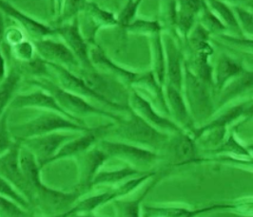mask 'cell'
<instances>
[{"mask_svg":"<svg viewBox=\"0 0 253 217\" xmlns=\"http://www.w3.org/2000/svg\"><path fill=\"white\" fill-rule=\"evenodd\" d=\"M27 83L51 94L64 111L75 120L81 122V120L78 118L79 116L96 115L108 117L116 123L121 121L120 117L90 105L82 97L61 89L58 85H56L51 80L47 79L46 77L33 78Z\"/></svg>","mask_w":253,"mask_h":217,"instance_id":"cell-1","label":"cell"},{"mask_svg":"<svg viewBox=\"0 0 253 217\" xmlns=\"http://www.w3.org/2000/svg\"><path fill=\"white\" fill-rule=\"evenodd\" d=\"M88 129L82 124L53 111H44L27 122L10 126L13 140L16 141L57 131H87Z\"/></svg>","mask_w":253,"mask_h":217,"instance_id":"cell-2","label":"cell"},{"mask_svg":"<svg viewBox=\"0 0 253 217\" xmlns=\"http://www.w3.org/2000/svg\"><path fill=\"white\" fill-rule=\"evenodd\" d=\"M118 123L119 126L115 129V135L126 141L154 149L162 148L168 141L166 133L153 127L132 111L127 120H121Z\"/></svg>","mask_w":253,"mask_h":217,"instance_id":"cell-3","label":"cell"},{"mask_svg":"<svg viewBox=\"0 0 253 217\" xmlns=\"http://www.w3.org/2000/svg\"><path fill=\"white\" fill-rule=\"evenodd\" d=\"M185 86L189 110L193 122H203L212 113V101L209 90L210 84L196 76L185 64L183 87Z\"/></svg>","mask_w":253,"mask_h":217,"instance_id":"cell-4","label":"cell"},{"mask_svg":"<svg viewBox=\"0 0 253 217\" xmlns=\"http://www.w3.org/2000/svg\"><path fill=\"white\" fill-rule=\"evenodd\" d=\"M81 77L89 89L104 98L112 107L119 110L129 109V107L121 104L122 101L126 100L127 102L128 94L118 80L111 75L102 74L95 69L85 70Z\"/></svg>","mask_w":253,"mask_h":217,"instance_id":"cell-5","label":"cell"},{"mask_svg":"<svg viewBox=\"0 0 253 217\" xmlns=\"http://www.w3.org/2000/svg\"><path fill=\"white\" fill-rule=\"evenodd\" d=\"M75 137V134L67 133V131H57L29 138L20 141V143L36 156L39 166L42 169L49 164L50 159L65 142Z\"/></svg>","mask_w":253,"mask_h":217,"instance_id":"cell-6","label":"cell"},{"mask_svg":"<svg viewBox=\"0 0 253 217\" xmlns=\"http://www.w3.org/2000/svg\"><path fill=\"white\" fill-rule=\"evenodd\" d=\"M20 141H15L7 152L0 155V176L21 192L32 206L31 191L20 166Z\"/></svg>","mask_w":253,"mask_h":217,"instance_id":"cell-7","label":"cell"},{"mask_svg":"<svg viewBox=\"0 0 253 217\" xmlns=\"http://www.w3.org/2000/svg\"><path fill=\"white\" fill-rule=\"evenodd\" d=\"M54 30L55 33L63 38L66 46L74 53L79 64L83 66L85 70L95 69L90 62L87 41L80 31L77 16L74 18L72 23H64L54 28Z\"/></svg>","mask_w":253,"mask_h":217,"instance_id":"cell-8","label":"cell"},{"mask_svg":"<svg viewBox=\"0 0 253 217\" xmlns=\"http://www.w3.org/2000/svg\"><path fill=\"white\" fill-rule=\"evenodd\" d=\"M98 148L101 149L108 157L122 158L135 166H149L155 162L158 157L156 154L148 149L124 142L103 141Z\"/></svg>","mask_w":253,"mask_h":217,"instance_id":"cell-9","label":"cell"},{"mask_svg":"<svg viewBox=\"0 0 253 217\" xmlns=\"http://www.w3.org/2000/svg\"><path fill=\"white\" fill-rule=\"evenodd\" d=\"M46 64L49 69V76H54L56 80L55 84L58 85L61 89L72 92L82 98L93 99L111 106V104L104 98L89 89L82 77L76 76L69 68L63 65L50 62H46Z\"/></svg>","mask_w":253,"mask_h":217,"instance_id":"cell-10","label":"cell"},{"mask_svg":"<svg viewBox=\"0 0 253 217\" xmlns=\"http://www.w3.org/2000/svg\"><path fill=\"white\" fill-rule=\"evenodd\" d=\"M33 44L38 57L46 62L60 64L67 68H74L80 65L74 53L65 43L56 42L47 37L33 40Z\"/></svg>","mask_w":253,"mask_h":217,"instance_id":"cell-11","label":"cell"},{"mask_svg":"<svg viewBox=\"0 0 253 217\" xmlns=\"http://www.w3.org/2000/svg\"><path fill=\"white\" fill-rule=\"evenodd\" d=\"M0 12L13 19L26 34L31 36L34 40L47 38L56 34L54 28L45 25L34 19L30 15L15 8L6 0H0Z\"/></svg>","mask_w":253,"mask_h":217,"instance_id":"cell-12","label":"cell"},{"mask_svg":"<svg viewBox=\"0 0 253 217\" xmlns=\"http://www.w3.org/2000/svg\"><path fill=\"white\" fill-rule=\"evenodd\" d=\"M127 102L129 103V109L132 112L141 117L153 127L157 128L160 131H170L175 133L182 131L181 127L175 123L159 115L154 107H152L151 102L143 98L137 91L133 90L128 94Z\"/></svg>","mask_w":253,"mask_h":217,"instance_id":"cell-13","label":"cell"},{"mask_svg":"<svg viewBox=\"0 0 253 217\" xmlns=\"http://www.w3.org/2000/svg\"><path fill=\"white\" fill-rule=\"evenodd\" d=\"M114 124H107L97 128L88 129L86 134L81 137H75L74 139L65 142L60 149L51 157L49 164L54 161L70 157L73 155H79L89 150V148L98 141L103 136H105Z\"/></svg>","mask_w":253,"mask_h":217,"instance_id":"cell-14","label":"cell"},{"mask_svg":"<svg viewBox=\"0 0 253 217\" xmlns=\"http://www.w3.org/2000/svg\"><path fill=\"white\" fill-rule=\"evenodd\" d=\"M9 107L13 109H25V108H38L43 111H53L57 112L61 115L65 116L76 123L82 124V122L73 119L71 116L68 115L63 109L59 106V104L54 100V98L46 92L45 90H40L32 93L19 94L13 97Z\"/></svg>","mask_w":253,"mask_h":217,"instance_id":"cell-15","label":"cell"},{"mask_svg":"<svg viewBox=\"0 0 253 217\" xmlns=\"http://www.w3.org/2000/svg\"><path fill=\"white\" fill-rule=\"evenodd\" d=\"M164 45L166 49V78L169 80V85L182 91L184 68L182 53L175 43L169 35H165Z\"/></svg>","mask_w":253,"mask_h":217,"instance_id":"cell-16","label":"cell"},{"mask_svg":"<svg viewBox=\"0 0 253 217\" xmlns=\"http://www.w3.org/2000/svg\"><path fill=\"white\" fill-rule=\"evenodd\" d=\"M109 157L98 147L92 150H87L80 154L79 156V170H80V183L79 189L86 190L90 188V182L96 175L99 167Z\"/></svg>","mask_w":253,"mask_h":217,"instance_id":"cell-17","label":"cell"},{"mask_svg":"<svg viewBox=\"0 0 253 217\" xmlns=\"http://www.w3.org/2000/svg\"><path fill=\"white\" fill-rule=\"evenodd\" d=\"M85 11V24L87 28V33L84 36L85 40L93 41L96 31L99 28L104 26H113L118 24V20L114 17V14L108 13L97 7L95 4L88 3L86 4Z\"/></svg>","mask_w":253,"mask_h":217,"instance_id":"cell-18","label":"cell"},{"mask_svg":"<svg viewBox=\"0 0 253 217\" xmlns=\"http://www.w3.org/2000/svg\"><path fill=\"white\" fill-rule=\"evenodd\" d=\"M166 94V102L169 109H170V112H172V114L175 116L177 122H179V124L183 127L187 128L188 130L192 132L194 130L193 120L191 118L188 106L186 105L185 100L181 95V91L168 85Z\"/></svg>","mask_w":253,"mask_h":217,"instance_id":"cell-19","label":"cell"},{"mask_svg":"<svg viewBox=\"0 0 253 217\" xmlns=\"http://www.w3.org/2000/svg\"><path fill=\"white\" fill-rule=\"evenodd\" d=\"M124 195H126V191L124 187L121 185L115 190H113L112 192H104L80 201L76 206L64 213L61 217H72L81 213H91L93 210L97 209L102 205L106 204L114 199H116L117 197H121Z\"/></svg>","mask_w":253,"mask_h":217,"instance_id":"cell-20","label":"cell"},{"mask_svg":"<svg viewBox=\"0 0 253 217\" xmlns=\"http://www.w3.org/2000/svg\"><path fill=\"white\" fill-rule=\"evenodd\" d=\"M250 108H253V106H252V104L250 106H248V102H243L236 106L229 108L228 110H226L222 115L219 116L218 118H216L215 120H213L211 124L203 126L200 129H194L192 131V134L194 136L193 139L196 141L198 138H200L201 135L206 132H210V131H213V130H223V129L225 130L228 124L232 123L233 121H235L236 119H238Z\"/></svg>","mask_w":253,"mask_h":217,"instance_id":"cell-21","label":"cell"},{"mask_svg":"<svg viewBox=\"0 0 253 217\" xmlns=\"http://www.w3.org/2000/svg\"><path fill=\"white\" fill-rule=\"evenodd\" d=\"M89 59H90L91 64H93V66L97 65V66L103 68L104 70H106L107 72H109L108 75L112 74L126 83L131 84L132 81L134 80V78L137 76L136 73H133V72H130L124 68H121L117 64L113 63L106 56V54L103 52L101 49L98 47H96L89 51Z\"/></svg>","mask_w":253,"mask_h":217,"instance_id":"cell-22","label":"cell"},{"mask_svg":"<svg viewBox=\"0 0 253 217\" xmlns=\"http://www.w3.org/2000/svg\"><path fill=\"white\" fill-rule=\"evenodd\" d=\"M22 73L16 66H13L0 83V117L7 111V108L15 96V92L19 88Z\"/></svg>","mask_w":253,"mask_h":217,"instance_id":"cell-23","label":"cell"},{"mask_svg":"<svg viewBox=\"0 0 253 217\" xmlns=\"http://www.w3.org/2000/svg\"><path fill=\"white\" fill-rule=\"evenodd\" d=\"M234 206L232 205H213L208 208H204L201 210L190 211L185 208L177 207H144V211L146 212L147 217H190L197 216L199 214L211 212L213 210L219 209H232Z\"/></svg>","mask_w":253,"mask_h":217,"instance_id":"cell-24","label":"cell"},{"mask_svg":"<svg viewBox=\"0 0 253 217\" xmlns=\"http://www.w3.org/2000/svg\"><path fill=\"white\" fill-rule=\"evenodd\" d=\"M243 71L244 69L240 63L233 60L226 54L221 55L217 62L213 77V79L215 80L216 89L222 90L228 82L240 75Z\"/></svg>","mask_w":253,"mask_h":217,"instance_id":"cell-25","label":"cell"},{"mask_svg":"<svg viewBox=\"0 0 253 217\" xmlns=\"http://www.w3.org/2000/svg\"><path fill=\"white\" fill-rule=\"evenodd\" d=\"M172 150L178 164H185L192 161L195 159L197 153L195 140L190 135L181 131L178 133L177 138L172 142Z\"/></svg>","mask_w":253,"mask_h":217,"instance_id":"cell-26","label":"cell"},{"mask_svg":"<svg viewBox=\"0 0 253 217\" xmlns=\"http://www.w3.org/2000/svg\"><path fill=\"white\" fill-rule=\"evenodd\" d=\"M160 32L152 35V58L153 68L152 72L157 82L162 86L166 80V57L164 53V44Z\"/></svg>","mask_w":253,"mask_h":217,"instance_id":"cell-27","label":"cell"},{"mask_svg":"<svg viewBox=\"0 0 253 217\" xmlns=\"http://www.w3.org/2000/svg\"><path fill=\"white\" fill-rule=\"evenodd\" d=\"M253 88V72L252 71H243L240 75H238L231 80L230 85H226L222 90L223 96L221 98L220 103L223 104L229 101L232 97L237 96L242 92Z\"/></svg>","mask_w":253,"mask_h":217,"instance_id":"cell-28","label":"cell"},{"mask_svg":"<svg viewBox=\"0 0 253 217\" xmlns=\"http://www.w3.org/2000/svg\"><path fill=\"white\" fill-rule=\"evenodd\" d=\"M140 172L136 169L126 167L120 170H115L111 172H102L96 174L90 182V187L100 184H114L123 179H127L131 176H136Z\"/></svg>","mask_w":253,"mask_h":217,"instance_id":"cell-29","label":"cell"},{"mask_svg":"<svg viewBox=\"0 0 253 217\" xmlns=\"http://www.w3.org/2000/svg\"><path fill=\"white\" fill-rule=\"evenodd\" d=\"M208 2L213 13L223 23H225L226 27L228 26L234 31H242L234 13L231 11V9H229L227 4L221 0H208Z\"/></svg>","mask_w":253,"mask_h":217,"instance_id":"cell-30","label":"cell"},{"mask_svg":"<svg viewBox=\"0 0 253 217\" xmlns=\"http://www.w3.org/2000/svg\"><path fill=\"white\" fill-rule=\"evenodd\" d=\"M10 50L13 59L19 64L28 63L35 58V46L33 41H29L27 38L10 47Z\"/></svg>","mask_w":253,"mask_h":217,"instance_id":"cell-31","label":"cell"},{"mask_svg":"<svg viewBox=\"0 0 253 217\" xmlns=\"http://www.w3.org/2000/svg\"><path fill=\"white\" fill-rule=\"evenodd\" d=\"M86 0H64L60 15L56 19L57 26L64 24L76 17V15L82 12L86 6Z\"/></svg>","mask_w":253,"mask_h":217,"instance_id":"cell-32","label":"cell"},{"mask_svg":"<svg viewBox=\"0 0 253 217\" xmlns=\"http://www.w3.org/2000/svg\"><path fill=\"white\" fill-rule=\"evenodd\" d=\"M30 210H26L10 198L0 195V217H32Z\"/></svg>","mask_w":253,"mask_h":217,"instance_id":"cell-33","label":"cell"},{"mask_svg":"<svg viewBox=\"0 0 253 217\" xmlns=\"http://www.w3.org/2000/svg\"><path fill=\"white\" fill-rule=\"evenodd\" d=\"M0 195L12 199L13 201L20 205L26 210H30L31 208V204L26 199L25 196L21 192H18L16 188H14L8 180L2 178L1 176H0Z\"/></svg>","mask_w":253,"mask_h":217,"instance_id":"cell-34","label":"cell"},{"mask_svg":"<svg viewBox=\"0 0 253 217\" xmlns=\"http://www.w3.org/2000/svg\"><path fill=\"white\" fill-rule=\"evenodd\" d=\"M10 131L9 111L0 117V155L7 152L15 143Z\"/></svg>","mask_w":253,"mask_h":217,"instance_id":"cell-35","label":"cell"},{"mask_svg":"<svg viewBox=\"0 0 253 217\" xmlns=\"http://www.w3.org/2000/svg\"><path fill=\"white\" fill-rule=\"evenodd\" d=\"M199 13H202L203 24L207 31H221L226 30L225 24L216 16L212 11L209 10V6L203 0L202 7Z\"/></svg>","mask_w":253,"mask_h":217,"instance_id":"cell-36","label":"cell"},{"mask_svg":"<svg viewBox=\"0 0 253 217\" xmlns=\"http://www.w3.org/2000/svg\"><path fill=\"white\" fill-rule=\"evenodd\" d=\"M130 32L135 33H149L154 34L160 32L161 26L156 21H145V20H136L134 22H130L124 27Z\"/></svg>","mask_w":253,"mask_h":217,"instance_id":"cell-37","label":"cell"},{"mask_svg":"<svg viewBox=\"0 0 253 217\" xmlns=\"http://www.w3.org/2000/svg\"><path fill=\"white\" fill-rule=\"evenodd\" d=\"M233 13L236 17L238 25L240 27L241 31H245L250 35H253V13L241 7H234Z\"/></svg>","mask_w":253,"mask_h":217,"instance_id":"cell-38","label":"cell"},{"mask_svg":"<svg viewBox=\"0 0 253 217\" xmlns=\"http://www.w3.org/2000/svg\"><path fill=\"white\" fill-rule=\"evenodd\" d=\"M158 180H159V179H156L154 182H152V185L148 187V189L145 191V192L142 194V196H141L140 198H138V199L133 200V201H130V202H125V203L120 205L121 213L123 214L122 216L131 217H138L140 202L143 200V198H145V196L147 195V193L152 190V188H153V186L157 183Z\"/></svg>","mask_w":253,"mask_h":217,"instance_id":"cell-39","label":"cell"},{"mask_svg":"<svg viewBox=\"0 0 253 217\" xmlns=\"http://www.w3.org/2000/svg\"><path fill=\"white\" fill-rule=\"evenodd\" d=\"M26 38V33L19 27H9L5 30L3 39L5 40L8 47H12L15 44H18Z\"/></svg>","mask_w":253,"mask_h":217,"instance_id":"cell-40","label":"cell"},{"mask_svg":"<svg viewBox=\"0 0 253 217\" xmlns=\"http://www.w3.org/2000/svg\"><path fill=\"white\" fill-rule=\"evenodd\" d=\"M203 0H178L179 7L176 10L179 13L196 16L202 7Z\"/></svg>","mask_w":253,"mask_h":217,"instance_id":"cell-41","label":"cell"},{"mask_svg":"<svg viewBox=\"0 0 253 217\" xmlns=\"http://www.w3.org/2000/svg\"><path fill=\"white\" fill-rule=\"evenodd\" d=\"M223 151H226V152H231V153L238 154V155H250L248 150H246L242 145H240L237 141H235L233 135L230 136V138L228 139V141L221 145L217 150H215V152H223ZM251 156V155H250Z\"/></svg>","mask_w":253,"mask_h":217,"instance_id":"cell-42","label":"cell"},{"mask_svg":"<svg viewBox=\"0 0 253 217\" xmlns=\"http://www.w3.org/2000/svg\"><path fill=\"white\" fill-rule=\"evenodd\" d=\"M6 60L1 51V43H0V83L6 77Z\"/></svg>","mask_w":253,"mask_h":217,"instance_id":"cell-43","label":"cell"},{"mask_svg":"<svg viewBox=\"0 0 253 217\" xmlns=\"http://www.w3.org/2000/svg\"><path fill=\"white\" fill-rule=\"evenodd\" d=\"M6 27H5V18H4V14L2 12H0V43L3 39V35L5 32Z\"/></svg>","mask_w":253,"mask_h":217,"instance_id":"cell-44","label":"cell"},{"mask_svg":"<svg viewBox=\"0 0 253 217\" xmlns=\"http://www.w3.org/2000/svg\"><path fill=\"white\" fill-rule=\"evenodd\" d=\"M229 2H233V3H248V1L250 3H252V0H227Z\"/></svg>","mask_w":253,"mask_h":217,"instance_id":"cell-45","label":"cell"}]
</instances>
